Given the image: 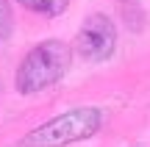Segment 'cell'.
<instances>
[{
    "mask_svg": "<svg viewBox=\"0 0 150 147\" xmlns=\"http://www.w3.org/2000/svg\"><path fill=\"white\" fill-rule=\"evenodd\" d=\"M75 47L83 58L89 61H106L117 47V28L106 14H92L83 20L78 36H75Z\"/></svg>",
    "mask_w": 150,
    "mask_h": 147,
    "instance_id": "3",
    "label": "cell"
},
{
    "mask_svg": "<svg viewBox=\"0 0 150 147\" xmlns=\"http://www.w3.org/2000/svg\"><path fill=\"white\" fill-rule=\"evenodd\" d=\"M20 6L36 11V14H45V17H56L70 6V0H17Z\"/></svg>",
    "mask_w": 150,
    "mask_h": 147,
    "instance_id": "4",
    "label": "cell"
},
{
    "mask_svg": "<svg viewBox=\"0 0 150 147\" xmlns=\"http://www.w3.org/2000/svg\"><path fill=\"white\" fill-rule=\"evenodd\" d=\"M11 25H14V17H11L8 0H0V39H8Z\"/></svg>",
    "mask_w": 150,
    "mask_h": 147,
    "instance_id": "5",
    "label": "cell"
},
{
    "mask_svg": "<svg viewBox=\"0 0 150 147\" xmlns=\"http://www.w3.org/2000/svg\"><path fill=\"white\" fill-rule=\"evenodd\" d=\"M103 114L95 106H81V108L64 111V114L47 120L45 125L33 128L25 139L20 142V147H64L81 139H89L92 133L100 131Z\"/></svg>",
    "mask_w": 150,
    "mask_h": 147,
    "instance_id": "2",
    "label": "cell"
},
{
    "mask_svg": "<svg viewBox=\"0 0 150 147\" xmlns=\"http://www.w3.org/2000/svg\"><path fill=\"white\" fill-rule=\"evenodd\" d=\"M72 64V50L61 39H47L39 42L33 50H28V56L17 67V89L22 94L42 92V89L59 83L67 75Z\"/></svg>",
    "mask_w": 150,
    "mask_h": 147,
    "instance_id": "1",
    "label": "cell"
}]
</instances>
